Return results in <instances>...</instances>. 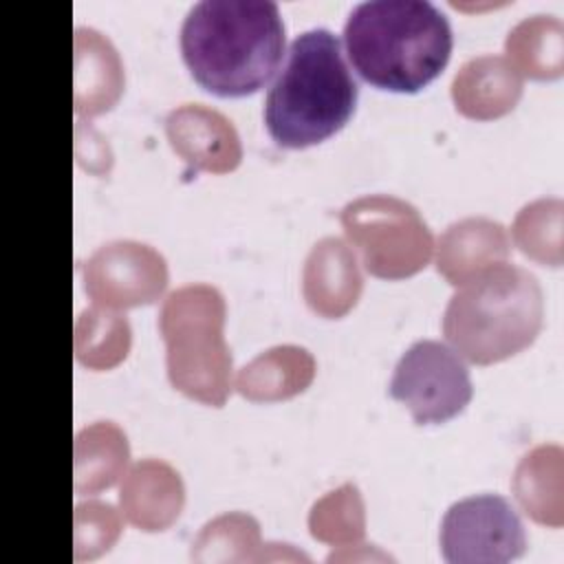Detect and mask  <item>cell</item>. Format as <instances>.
<instances>
[{"instance_id": "12", "label": "cell", "mask_w": 564, "mask_h": 564, "mask_svg": "<svg viewBox=\"0 0 564 564\" xmlns=\"http://www.w3.org/2000/svg\"><path fill=\"white\" fill-rule=\"evenodd\" d=\"M361 293V275L352 251L339 238L313 247L304 267V297L324 317H341Z\"/></svg>"}, {"instance_id": "15", "label": "cell", "mask_w": 564, "mask_h": 564, "mask_svg": "<svg viewBox=\"0 0 564 564\" xmlns=\"http://www.w3.org/2000/svg\"><path fill=\"white\" fill-rule=\"evenodd\" d=\"M121 505L134 524L148 531L161 529L178 516L183 505L181 478L165 463L141 460L121 487Z\"/></svg>"}, {"instance_id": "11", "label": "cell", "mask_w": 564, "mask_h": 564, "mask_svg": "<svg viewBox=\"0 0 564 564\" xmlns=\"http://www.w3.org/2000/svg\"><path fill=\"white\" fill-rule=\"evenodd\" d=\"M522 97V75L507 57L480 55L463 64L452 82L456 108L471 119H496L516 108Z\"/></svg>"}, {"instance_id": "3", "label": "cell", "mask_w": 564, "mask_h": 564, "mask_svg": "<svg viewBox=\"0 0 564 564\" xmlns=\"http://www.w3.org/2000/svg\"><path fill=\"white\" fill-rule=\"evenodd\" d=\"M359 88L328 29L297 35L286 66L264 101L271 139L291 150L322 143L339 132L355 112Z\"/></svg>"}, {"instance_id": "17", "label": "cell", "mask_w": 564, "mask_h": 564, "mask_svg": "<svg viewBox=\"0 0 564 564\" xmlns=\"http://www.w3.org/2000/svg\"><path fill=\"white\" fill-rule=\"evenodd\" d=\"M513 491L524 511L551 527L562 524V449L540 445L529 452L513 476Z\"/></svg>"}, {"instance_id": "13", "label": "cell", "mask_w": 564, "mask_h": 564, "mask_svg": "<svg viewBox=\"0 0 564 564\" xmlns=\"http://www.w3.org/2000/svg\"><path fill=\"white\" fill-rule=\"evenodd\" d=\"M509 240L505 227L489 218H465L447 227L438 240L436 267L449 284L458 286L478 271L505 262Z\"/></svg>"}, {"instance_id": "6", "label": "cell", "mask_w": 564, "mask_h": 564, "mask_svg": "<svg viewBox=\"0 0 564 564\" xmlns=\"http://www.w3.org/2000/svg\"><path fill=\"white\" fill-rule=\"evenodd\" d=\"M348 240L359 249L368 273L401 280L419 273L432 256V231L419 212L392 196H364L341 212Z\"/></svg>"}, {"instance_id": "22", "label": "cell", "mask_w": 564, "mask_h": 564, "mask_svg": "<svg viewBox=\"0 0 564 564\" xmlns=\"http://www.w3.org/2000/svg\"><path fill=\"white\" fill-rule=\"evenodd\" d=\"M311 531L319 540H355L364 533L361 498L352 485L322 498L311 513Z\"/></svg>"}, {"instance_id": "18", "label": "cell", "mask_w": 564, "mask_h": 564, "mask_svg": "<svg viewBox=\"0 0 564 564\" xmlns=\"http://www.w3.org/2000/svg\"><path fill=\"white\" fill-rule=\"evenodd\" d=\"M505 51L520 75L557 79L562 75L564 26L553 15L527 18L509 31Z\"/></svg>"}, {"instance_id": "20", "label": "cell", "mask_w": 564, "mask_h": 564, "mask_svg": "<svg viewBox=\"0 0 564 564\" xmlns=\"http://www.w3.org/2000/svg\"><path fill=\"white\" fill-rule=\"evenodd\" d=\"M130 348L128 319L108 308L84 311L75 326V352L79 364L93 370H108L126 359Z\"/></svg>"}, {"instance_id": "14", "label": "cell", "mask_w": 564, "mask_h": 564, "mask_svg": "<svg viewBox=\"0 0 564 564\" xmlns=\"http://www.w3.org/2000/svg\"><path fill=\"white\" fill-rule=\"evenodd\" d=\"M123 86L115 46L95 29L75 31V110L99 115L117 101Z\"/></svg>"}, {"instance_id": "5", "label": "cell", "mask_w": 564, "mask_h": 564, "mask_svg": "<svg viewBox=\"0 0 564 564\" xmlns=\"http://www.w3.org/2000/svg\"><path fill=\"white\" fill-rule=\"evenodd\" d=\"M223 324L225 300L207 284L172 291L159 315L172 386L189 399L216 408L225 403L231 390V355Z\"/></svg>"}, {"instance_id": "19", "label": "cell", "mask_w": 564, "mask_h": 564, "mask_svg": "<svg viewBox=\"0 0 564 564\" xmlns=\"http://www.w3.org/2000/svg\"><path fill=\"white\" fill-rule=\"evenodd\" d=\"M128 460L126 434L112 423H97L75 441V489L93 494L110 487Z\"/></svg>"}, {"instance_id": "7", "label": "cell", "mask_w": 564, "mask_h": 564, "mask_svg": "<svg viewBox=\"0 0 564 564\" xmlns=\"http://www.w3.org/2000/svg\"><path fill=\"white\" fill-rule=\"evenodd\" d=\"M471 379L463 359L445 344L421 339L394 366L390 397L403 403L414 423L438 425L471 401Z\"/></svg>"}, {"instance_id": "9", "label": "cell", "mask_w": 564, "mask_h": 564, "mask_svg": "<svg viewBox=\"0 0 564 564\" xmlns=\"http://www.w3.org/2000/svg\"><path fill=\"white\" fill-rule=\"evenodd\" d=\"M88 295L110 308L154 302L167 284L165 260L148 245L119 240L104 245L84 267Z\"/></svg>"}, {"instance_id": "8", "label": "cell", "mask_w": 564, "mask_h": 564, "mask_svg": "<svg viewBox=\"0 0 564 564\" xmlns=\"http://www.w3.org/2000/svg\"><path fill=\"white\" fill-rule=\"evenodd\" d=\"M441 551L449 564H502L527 551L516 509L496 494L454 502L441 524Z\"/></svg>"}, {"instance_id": "2", "label": "cell", "mask_w": 564, "mask_h": 564, "mask_svg": "<svg viewBox=\"0 0 564 564\" xmlns=\"http://www.w3.org/2000/svg\"><path fill=\"white\" fill-rule=\"evenodd\" d=\"M344 44L364 82L392 93H416L447 66L452 26L427 0H370L344 24Z\"/></svg>"}, {"instance_id": "10", "label": "cell", "mask_w": 564, "mask_h": 564, "mask_svg": "<svg viewBox=\"0 0 564 564\" xmlns=\"http://www.w3.org/2000/svg\"><path fill=\"white\" fill-rule=\"evenodd\" d=\"M172 148L196 170L231 172L242 156L234 126L216 110L187 104L172 110L165 119Z\"/></svg>"}, {"instance_id": "16", "label": "cell", "mask_w": 564, "mask_h": 564, "mask_svg": "<svg viewBox=\"0 0 564 564\" xmlns=\"http://www.w3.org/2000/svg\"><path fill=\"white\" fill-rule=\"evenodd\" d=\"M315 372L313 357L297 346H278L258 355L236 379V388L251 401H278L302 392Z\"/></svg>"}, {"instance_id": "4", "label": "cell", "mask_w": 564, "mask_h": 564, "mask_svg": "<svg viewBox=\"0 0 564 564\" xmlns=\"http://www.w3.org/2000/svg\"><path fill=\"white\" fill-rule=\"evenodd\" d=\"M458 286L445 308L443 333L467 361L496 364L533 344L544 317L533 273L498 262Z\"/></svg>"}, {"instance_id": "1", "label": "cell", "mask_w": 564, "mask_h": 564, "mask_svg": "<svg viewBox=\"0 0 564 564\" xmlns=\"http://www.w3.org/2000/svg\"><path fill=\"white\" fill-rule=\"evenodd\" d=\"M192 77L218 97L260 90L284 53V22L271 0H203L181 26Z\"/></svg>"}, {"instance_id": "21", "label": "cell", "mask_w": 564, "mask_h": 564, "mask_svg": "<svg viewBox=\"0 0 564 564\" xmlns=\"http://www.w3.org/2000/svg\"><path fill=\"white\" fill-rule=\"evenodd\" d=\"M562 212L560 198H542L520 209L513 238L524 256L551 267L562 264Z\"/></svg>"}]
</instances>
